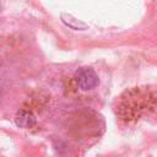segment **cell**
Listing matches in <instances>:
<instances>
[{"label": "cell", "instance_id": "cell-3", "mask_svg": "<svg viewBox=\"0 0 157 157\" xmlns=\"http://www.w3.org/2000/svg\"><path fill=\"white\" fill-rule=\"evenodd\" d=\"M16 123L17 125L22 126V128H32L36 123L34 117L31 112L28 110H20L16 115Z\"/></svg>", "mask_w": 157, "mask_h": 157}, {"label": "cell", "instance_id": "cell-1", "mask_svg": "<svg viewBox=\"0 0 157 157\" xmlns=\"http://www.w3.org/2000/svg\"><path fill=\"white\" fill-rule=\"evenodd\" d=\"M75 80L77 82V86L83 91L92 90L99 83L97 74L91 67H81V69H78L76 71Z\"/></svg>", "mask_w": 157, "mask_h": 157}, {"label": "cell", "instance_id": "cell-2", "mask_svg": "<svg viewBox=\"0 0 157 157\" xmlns=\"http://www.w3.org/2000/svg\"><path fill=\"white\" fill-rule=\"evenodd\" d=\"M148 101H150L148 96H145L141 92L140 93L137 92V97H134V101L132 102L128 98V102H126V104L124 107L128 108L129 114H134V115H137L139 117L141 112L146 110L147 104H148Z\"/></svg>", "mask_w": 157, "mask_h": 157}]
</instances>
